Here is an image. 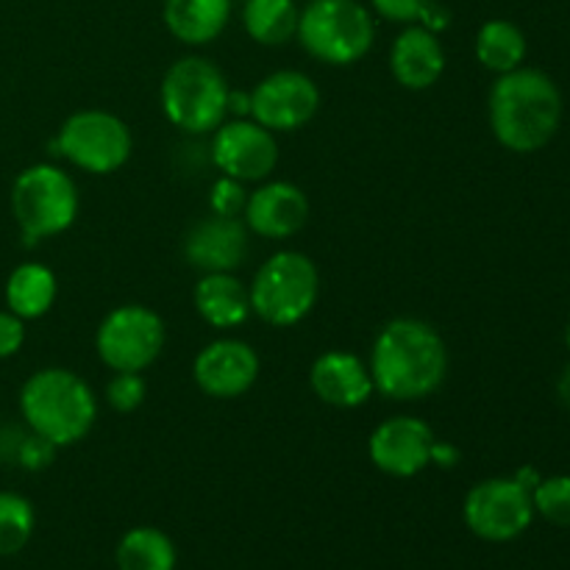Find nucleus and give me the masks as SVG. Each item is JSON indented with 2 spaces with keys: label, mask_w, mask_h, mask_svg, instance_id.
<instances>
[{
  "label": "nucleus",
  "mask_w": 570,
  "mask_h": 570,
  "mask_svg": "<svg viewBox=\"0 0 570 570\" xmlns=\"http://www.w3.org/2000/svg\"><path fill=\"white\" fill-rule=\"evenodd\" d=\"M56 451H59V445L39 438V434L26 432L22 434L20 445H17L14 462L20 468H26V471H45V468L56 460Z\"/></svg>",
  "instance_id": "c85d7f7f"
},
{
  "label": "nucleus",
  "mask_w": 570,
  "mask_h": 570,
  "mask_svg": "<svg viewBox=\"0 0 570 570\" xmlns=\"http://www.w3.org/2000/svg\"><path fill=\"white\" fill-rule=\"evenodd\" d=\"M243 217L248 232L265 239H287L309 220V198L289 181H265L248 193Z\"/></svg>",
  "instance_id": "dca6fc26"
},
{
  "label": "nucleus",
  "mask_w": 570,
  "mask_h": 570,
  "mask_svg": "<svg viewBox=\"0 0 570 570\" xmlns=\"http://www.w3.org/2000/svg\"><path fill=\"white\" fill-rule=\"evenodd\" d=\"M373 390L390 401H423L449 373V348L432 323L395 317L379 328L371 348Z\"/></svg>",
  "instance_id": "f257e3e1"
},
{
  "label": "nucleus",
  "mask_w": 570,
  "mask_h": 570,
  "mask_svg": "<svg viewBox=\"0 0 570 570\" xmlns=\"http://www.w3.org/2000/svg\"><path fill=\"white\" fill-rule=\"evenodd\" d=\"M212 161L217 170L237 181H265L278 165L276 134L250 117H234L212 131Z\"/></svg>",
  "instance_id": "f8f14e48"
},
{
  "label": "nucleus",
  "mask_w": 570,
  "mask_h": 570,
  "mask_svg": "<svg viewBox=\"0 0 570 570\" xmlns=\"http://www.w3.org/2000/svg\"><path fill=\"white\" fill-rule=\"evenodd\" d=\"M78 187L56 165H31L14 178L11 187V215L26 245L59 237L78 217Z\"/></svg>",
  "instance_id": "0eeeda50"
},
{
  "label": "nucleus",
  "mask_w": 570,
  "mask_h": 570,
  "mask_svg": "<svg viewBox=\"0 0 570 570\" xmlns=\"http://www.w3.org/2000/svg\"><path fill=\"white\" fill-rule=\"evenodd\" d=\"M512 479H515V482H518V484H521V488H527V490H529V493H532V490H534V488H538V484H540V479H543V476H540V473H538V471H534V468H532V465H523V468H521V471H518V473H515V476H512Z\"/></svg>",
  "instance_id": "f704fd0d"
},
{
  "label": "nucleus",
  "mask_w": 570,
  "mask_h": 570,
  "mask_svg": "<svg viewBox=\"0 0 570 570\" xmlns=\"http://www.w3.org/2000/svg\"><path fill=\"white\" fill-rule=\"evenodd\" d=\"M134 148L131 131L117 115L104 109H81L61 122L53 154L92 176L120 170Z\"/></svg>",
  "instance_id": "6e6552de"
},
{
  "label": "nucleus",
  "mask_w": 570,
  "mask_h": 570,
  "mask_svg": "<svg viewBox=\"0 0 570 570\" xmlns=\"http://www.w3.org/2000/svg\"><path fill=\"white\" fill-rule=\"evenodd\" d=\"M165 343V321L142 304H122L111 309L95 334L100 362L115 373H142L159 360Z\"/></svg>",
  "instance_id": "1a4fd4ad"
},
{
  "label": "nucleus",
  "mask_w": 570,
  "mask_h": 570,
  "mask_svg": "<svg viewBox=\"0 0 570 570\" xmlns=\"http://www.w3.org/2000/svg\"><path fill=\"white\" fill-rule=\"evenodd\" d=\"M432 3V0H371L373 11L379 17L390 22H401V26H412L417 22V17L423 14V9Z\"/></svg>",
  "instance_id": "c756f323"
},
{
  "label": "nucleus",
  "mask_w": 570,
  "mask_h": 570,
  "mask_svg": "<svg viewBox=\"0 0 570 570\" xmlns=\"http://www.w3.org/2000/svg\"><path fill=\"white\" fill-rule=\"evenodd\" d=\"M473 50H476V59L484 70L495 72V76H504V72L518 70L523 67V59H527V33L510 20H488L476 31V42H473Z\"/></svg>",
  "instance_id": "4be33fe9"
},
{
  "label": "nucleus",
  "mask_w": 570,
  "mask_h": 570,
  "mask_svg": "<svg viewBox=\"0 0 570 570\" xmlns=\"http://www.w3.org/2000/svg\"><path fill=\"white\" fill-rule=\"evenodd\" d=\"M245 200H248V193H245L243 181L237 178L220 176L209 189V212L212 215L223 217H239L245 209Z\"/></svg>",
  "instance_id": "cd10ccee"
},
{
  "label": "nucleus",
  "mask_w": 570,
  "mask_h": 570,
  "mask_svg": "<svg viewBox=\"0 0 570 570\" xmlns=\"http://www.w3.org/2000/svg\"><path fill=\"white\" fill-rule=\"evenodd\" d=\"M145 399H148V382H145L142 373H115L109 379V384H106V401H109L111 410L122 412V415L139 410L145 404Z\"/></svg>",
  "instance_id": "bb28decb"
},
{
  "label": "nucleus",
  "mask_w": 570,
  "mask_h": 570,
  "mask_svg": "<svg viewBox=\"0 0 570 570\" xmlns=\"http://www.w3.org/2000/svg\"><path fill=\"white\" fill-rule=\"evenodd\" d=\"M228 115L250 117V92H228Z\"/></svg>",
  "instance_id": "72a5a7b5"
},
{
  "label": "nucleus",
  "mask_w": 570,
  "mask_h": 570,
  "mask_svg": "<svg viewBox=\"0 0 570 570\" xmlns=\"http://www.w3.org/2000/svg\"><path fill=\"white\" fill-rule=\"evenodd\" d=\"M462 518L479 540L488 543H510L521 538L534 521L532 493L515 479H484L473 484L462 504Z\"/></svg>",
  "instance_id": "9d476101"
},
{
  "label": "nucleus",
  "mask_w": 570,
  "mask_h": 570,
  "mask_svg": "<svg viewBox=\"0 0 570 570\" xmlns=\"http://www.w3.org/2000/svg\"><path fill=\"white\" fill-rule=\"evenodd\" d=\"M390 72L412 92L434 87L445 72V48L438 33L426 31L417 22L406 26L390 48Z\"/></svg>",
  "instance_id": "a211bd4d"
},
{
  "label": "nucleus",
  "mask_w": 570,
  "mask_h": 570,
  "mask_svg": "<svg viewBox=\"0 0 570 570\" xmlns=\"http://www.w3.org/2000/svg\"><path fill=\"white\" fill-rule=\"evenodd\" d=\"M56 295H59V282L53 271L39 262H26L6 278V306L22 321L48 315L50 306L56 304Z\"/></svg>",
  "instance_id": "412c9836"
},
{
  "label": "nucleus",
  "mask_w": 570,
  "mask_h": 570,
  "mask_svg": "<svg viewBox=\"0 0 570 570\" xmlns=\"http://www.w3.org/2000/svg\"><path fill=\"white\" fill-rule=\"evenodd\" d=\"M195 309L212 328H237L248 321V287L234 273H204L195 284Z\"/></svg>",
  "instance_id": "aec40b11"
},
{
  "label": "nucleus",
  "mask_w": 570,
  "mask_h": 570,
  "mask_svg": "<svg viewBox=\"0 0 570 570\" xmlns=\"http://www.w3.org/2000/svg\"><path fill=\"white\" fill-rule=\"evenodd\" d=\"M161 20L178 42L200 48L226 31L232 20V0H165Z\"/></svg>",
  "instance_id": "6ab92c4d"
},
{
  "label": "nucleus",
  "mask_w": 570,
  "mask_h": 570,
  "mask_svg": "<svg viewBox=\"0 0 570 570\" xmlns=\"http://www.w3.org/2000/svg\"><path fill=\"white\" fill-rule=\"evenodd\" d=\"M20 415L28 432L67 449L87 438L89 429L95 426L98 399L76 371L42 367L22 384Z\"/></svg>",
  "instance_id": "7ed1b4c3"
},
{
  "label": "nucleus",
  "mask_w": 570,
  "mask_h": 570,
  "mask_svg": "<svg viewBox=\"0 0 570 570\" xmlns=\"http://www.w3.org/2000/svg\"><path fill=\"white\" fill-rule=\"evenodd\" d=\"M259 354L245 340L220 337L204 345L193 362V379L209 399H239L259 379Z\"/></svg>",
  "instance_id": "4468645a"
},
{
  "label": "nucleus",
  "mask_w": 570,
  "mask_h": 570,
  "mask_svg": "<svg viewBox=\"0 0 570 570\" xmlns=\"http://www.w3.org/2000/svg\"><path fill=\"white\" fill-rule=\"evenodd\" d=\"M309 384L323 404L337 406V410H356L376 393L367 362H362L351 351H326L317 356Z\"/></svg>",
  "instance_id": "f3484780"
},
{
  "label": "nucleus",
  "mask_w": 570,
  "mask_h": 570,
  "mask_svg": "<svg viewBox=\"0 0 570 570\" xmlns=\"http://www.w3.org/2000/svg\"><path fill=\"white\" fill-rule=\"evenodd\" d=\"M250 312L273 328H289L304 321L321 295L315 262L301 250H278L262 262L248 287Z\"/></svg>",
  "instance_id": "423d86ee"
},
{
  "label": "nucleus",
  "mask_w": 570,
  "mask_h": 570,
  "mask_svg": "<svg viewBox=\"0 0 570 570\" xmlns=\"http://www.w3.org/2000/svg\"><path fill=\"white\" fill-rule=\"evenodd\" d=\"M434 440L438 438L426 421L412 415H395L373 429L371 440H367V454H371L373 465L387 476L410 479L432 465Z\"/></svg>",
  "instance_id": "ddd939ff"
},
{
  "label": "nucleus",
  "mask_w": 570,
  "mask_h": 570,
  "mask_svg": "<svg viewBox=\"0 0 570 570\" xmlns=\"http://www.w3.org/2000/svg\"><path fill=\"white\" fill-rule=\"evenodd\" d=\"M295 39L312 59L348 67L371 53L376 22L373 11L360 0H309L301 9Z\"/></svg>",
  "instance_id": "39448f33"
},
{
  "label": "nucleus",
  "mask_w": 570,
  "mask_h": 570,
  "mask_svg": "<svg viewBox=\"0 0 570 570\" xmlns=\"http://www.w3.org/2000/svg\"><path fill=\"white\" fill-rule=\"evenodd\" d=\"M490 128L512 154H534L557 137L562 92L549 72L518 67L495 78L488 100Z\"/></svg>",
  "instance_id": "f03ea898"
},
{
  "label": "nucleus",
  "mask_w": 570,
  "mask_h": 570,
  "mask_svg": "<svg viewBox=\"0 0 570 570\" xmlns=\"http://www.w3.org/2000/svg\"><path fill=\"white\" fill-rule=\"evenodd\" d=\"M462 460V451L454 443H445V440H434L432 449V465L440 468H454Z\"/></svg>",
  "instance_id": "473e14b6"
},
{
  "label": "nucleus",
  "mask_w": 570,
  "mask_h": 570,
  "mask_svg": "<svg viewBox=\"0 0 570 570\" xmlns=\"http://www.w3.org/2000/svg\"><path fill=\"white\" fill-rule=\"evenodd\" d=\"M417 26H423L426 31L438 33V37H440V33H443L445 28L451 26V11L445 9L443 3H438V0H432V3L423 9V14L417 17Z\"/></svg>",
  "instance_id": "2f4dec72"
},
{
  "label": "nucleus",
  "mask_w": 570,
  "mask_h": 570,
  "mask_svg": "<svg viewBox=\"0 0 570 570\" xmlns=\"http://www.w3.org/2000/svg\"><path fill=\"white\" fill-rule=\"evenodd\" d=\"M301 9L295 0H245L243 26L254 42L278 48L298 33Z\"/></svg>",
  "instance_id": "5701e85b"
},
{
  "label": "nucleus",
  "mask_w": 570,
  "mask_h": 570,
  "mask_svg": "<svg viewBox=\"0 0 570 570\" xmlns=\"http://www.w3.org/2000/svg\"><path fill=\"white\" fill-rule=\"evenodd\" d=\"M534 515L549 521L551 527L570 529V476L540 479L532 490Z\"/></svg>",
  "instance_id": "a878e982"
},
{
  "label": "nucleus",
  "mask_w": 570,
  "mask_h": 570,
  "mask_svg": "<svg viewBox=\"0 0 570 570\" xmlns=\"http://www.w3.org/2000/svg\"><path fill=\"white\" fill-rule=\"evenodd\" d=\"M226 76L206 56H184L167 67L161 78V111L184 134L204 137L220 128L228 117Z\"/></svg>",
  "instance_id": "20e7f679"
},
{
  "label": "nucleus",
  "mask_w": 570,
  "mask_h": 570,
  "mask_svg": "<svg viewBox=\"0 0 570 570\" xmlns=\"http://www.w3.org/2000/svg\"><path fill=\"white\" fill-rule=\"evenodd\" d=\"M22 343H26V321L9 309L0 312V360L20 354Z\"/></svg>",
  "instance_id": "7c9ffc66"
},
{
  "label": "nucleus",
  "mask_w": 570,
  "mask_h": 570,
  "mask_svg": "<svg viewBox=\"0 0 570 570\" xmlns=\"http://www.w3.org/2000/svg\"><path fill=\"white\" fill-rule=\"evenodd\" d=\"M33 527H37V515L26 495L0 493V557H11L22 551L31 540Z\"/></svg>",
  "instance_id": "393cba45"
},
{
  "label": "nucleus",
  "mask_w": 570,
  "mask_h": 570,
  "mask_svg": "<svg viewBox=\"0 0 570 570\" xmlns=\"http://www.w3.org/2000/svg\"><path fill=\"white\" fill-rule=\"evenodd\" d=\"M321 109V89L306 72L278 70L250 89V120L273 134L304 128Z\"/></svg>",
  "instance_id": "9b49d317"
},
{
  "label": "nucleus",
  "mask_w": 570,
  "mask_h": 570,
  "mask_svg": "<svg viewBox=\"0 0 570 570\" xmlns=\"http://www.w3.org/2000/svg\"><path fill=\"white\" fill-rule=\"evenodd\" d=\"M250 254L248 226L239 217L206 215L184 234V259L204 273H234Z\"/></svg>",
  "instance_id": "2eb2a0df"
},
{
  "label": "nucleus",
  "mask_w": 570,
  "mask_h": 570,
  "mask_svg": "<svg viewBox=\"0 0 570 570\" xmlns=\"http://www.w3.org/2000/svg\"><path fill=\"white\" fill-rule=\"evenodd\" d=\"M557 393H560L562 406H566V410L570 412V362L566 365V371H562L560 384H557Z\"/></svg>",
  "instance_id": "c9c22d12"
},
{
  "label": "nucleus",
  "mask_w": 570,
  "mask_h": 570,
  "mask_svg": "<svg viewBox=\"0 0 570 570\" xmlns=\"http://www.w3.org/2000/svg\"><path fill=\"white\" fill-rule=\"evenodd\" d=\"M568 345H570V328H568Z\"/></svg>",
  "instance_id": "e433bc0d"
},
{
  "label": "nucleus",
  "mask_w": 570,
  "mask_h": 570,
  "mask_svg": "<svg viewBox=\"0 0 570 570\" xmlns=\"http://www.w3.org/2000/svg\"><path fill=\"white\" fill-rule=\"evenodd\" d=\"M117 570H176V543L161 529L137 527L126 532L115 551Z\"/></svg>",
  "instance_id": "b1692460"
}]
</instances>
